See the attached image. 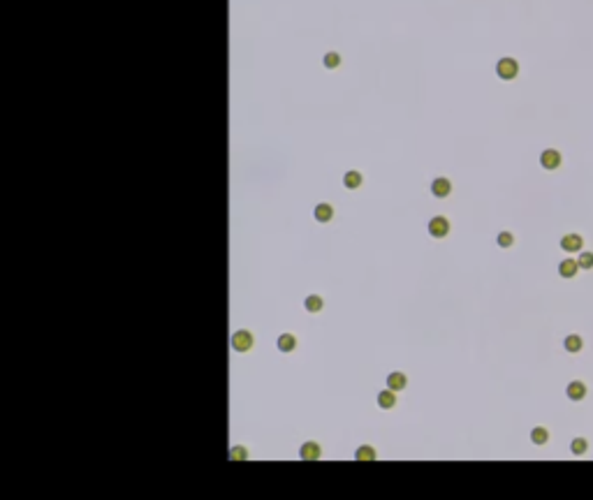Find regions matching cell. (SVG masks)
Segmentation results:
<instances>
[{"mask_svg": "<svg viewBox=\"0 0 593 500\" xmlns=\"http://www.w3.org/2000/svg\"><path fill=\"white\" fill-rule=\"evenodd\" d=\"M232 350L234 352H241V354H246V352L253 350V345H255V336H253V331H248V329H239V331L232 333Z\"/></svg>", "mask_w": 593, "mask_h": 500, "instance_id": "obj_1", "label": "cell"}, {"mask_svg": "<svg viewBox=\"0 0 593 500\" xmlns=\"http://www.w3.org/2000/svg\"><path fill=\"white\" fill-rule=\"evenodd\" d=\"M496 74H498L503 81L517 79V74H519V63L514 61V58H510V56H505V58H501V61L496 63Z\"/></svg>", "mask_w": 593, "mask_h": 500, "instance_id": "obj_2", "label": "cell"}, {"mask_svg": "<svg viewBox=\"0 0 593 500\" xmlns=\"http://www.w3.org/2000/svg\"><path fill=\"white\" fill-rule=\"evenodd\" d=\"M426 232H429V237H434V239H445L450 234V220L445 218V216H434V218H429V222H426Z\"/></svg>", "mask_w": 593, "mask_h": 500, "instance_id": "obj_3", "label": "cell"}, {"mask_svg": "<svg viewBox=\"0 0 593 500\" xmlns=\"http://www.w3.org/2000/svg\"><path fill=\"white\" fill-rule=\"evenodd\" d=\"M429 190H431V195L436 199H445V197L452 195V181L447 176H436L431 181V185H429Z\"/></svg>", "mask_w": 593, "mask_h": 500, "instance_id": "obj_4", "label": "cell"}, {"mask_svg": "<svg viewBox=\"0 0 593 500\" xmlns=\"http://www.w3.org/2000/svg\"><path fill=\"white\" fill-rule=\"evenodd\" d=\"M561 162H563V158H561V153H558L556 149H547L540 153V165L547 169V172H554V169H558L561 167Z\"/></svg>", "mask_w": 593, "mask_h": 500, "instance_id": "obj_5", "label": "cell"}, {"mask_svg": "<svg viewBox=\"0 0 593 500\" xmlns=\"http://www.w3.org/2000/svg\"><path fill=\"white\" fill-rule=\"evenodd\" d=\"M297 345H299V341H297V336L290 331L281 333L278 338H276V350L283 352V354H290V352L297 350Z\"/></svg>", "mask_w": 593, "mask_h": 500, "instance_id": "obj_6", "label": "cell"}, {"mask_svg": "<svg viewBox=\"0 0 593 500\" xmlns=\"http://www.w3.org/2000/svg\"><path fill=\"white\" fill-rule=\"evenodd\" d=\"M313 218H315V222H320V225H327V222H331V220H334V206H331L329 202L315 204V209H313Z\"/></svg>", "mask_w": 593, "mask_h": 500, "instance_id": "obj_7", "label": "cell"}, {"mask_svg": "<svg viewBox=\"0 0 593 500\" xmlns=\"http://www.w3.org/2000/svg\"><path fill=\"white\" fill-rule=\"evenodd\" d=\"M320 457H322V447L315 440H306L299 447V458H304V461H318Z\"/></svg>", "mask_w": 593, "mask_h": 500, "instance_id": "obj_8", "label": "cell"}, {"mask_svg": "<svg viewBox=\"0 0 593 500\" xmlns=\"http://www.w3.org/2000/svg\"><path fill=\"white\" fill-rule=\"evenodd\" d=\"M561 248L566 253H582L584 250V239L579 237V234H566V237L561 239Z\"/></svg>", "mask_w": 593, "mask_h": 500, "instance_id": "obj_9", "label": "cell"}, {"mask_svg": "<svg viewBox=\"0 0 593 500\" xmlns=\"http://www.w3.org/2000/svg\"><path fill=\"white\" fill-rule=\"evenodd\" d=\"M396 401H398L396 391H394V389H390V387H387V389H382L380 394L375 396V403H378V408H380V410H392V408H396Z\"/></svg>", "mask_w": 593, "mask_h": 500, "instance_id": "obj_10", "label": "cell"}, {"mask_svg": "<svg viewBox=\"0 0 593 500\" xmlns=\"http://www.w3.org/2000/svg\"><path fill=\"white\" fill-rule=\"evenodd\" d=\"M566 394H568L570 401H584L586 394H589V389H586V385L582 382V380H572V382L566 387Z\"/></svg>", "mask_w": 593, "mask_h": 500, "instance_id": "obj_11", "label": "cell"}, {"mask_svg": "<svg viewBox=\"0 0 593 500\" xmlns=\"http://www.w3.org/2000/svg\"><path fill=\"white\" fill-rule=\"evenodd\" d=\"M387 387L390 389H394V391H403L408 387V375L406 373H401V370H392L390 375H387Z\"/></svg>", "mask_w": 593, "mask_h": 500, "instance_id": "obj_12", "label": "cell"}, {"mask_svg": "<svg viewBox=\"0 0 593 500\" xmlns=\"http://www.w3.org/2000/svg\"><path fill=\"white\" fill-rule=\"evenodd\" d=\"M364 183V176L362 172H357V169H350V172H346L343 174V185H346V190H359Z\"/></svg>", "mask_w": 593, "mask_h": 500, "instance_id": "obj_13", "label": "cell"}, {"mask_svg": "<svg viewBox=\"0 0 593 500\" xmlns=\"http://www.w3.org/2000/svg\"><path fill=\"white\" fill-rule=\"evenodd\" d=\"M579 269H582V266H579V262H577V260H563V262L558 264V273H561V278H575Z\"/></svg>", "mask_w": 593, "mask_h": 500, "instance_id": "obj_14", "label": "cell"}, {"mask_svg": "<svg viewBox=\"0 0 593 500\" xmlns=\"http://www.w3.org/2000/svg\"><path fill=\"white\" fill-rule=\"evenodd\" d=\"M304 308L308 313H320L325 308V299L320 297V294H308V297L304 299Z\"/></svg>", "mask_w": 593, "mask_h": 500, "instance_id": "obj_15", "label": "cell"}, {"mask_svg": "<svg viewBox=\"0 0 593 500\" xmlns=\"http://www.w3.org/2000/svg\"><path fill=\"white\" fill-rule=\"evenodd\" d=\"M563 348H566V352H579L582 348H584V341H582V336H577V333H570V336H566V341H563Z\"/></svg>", "mask_w": 593, "mask_h": 500, "instance_id": "obj_16", "label": "cell"}, {"mask_svg": "<svg viewBox=\"0 0 593 500\" xmlns=\"http://www.w3.org/2000/svg\"><path fill=\"white\" fill-rule=\"evenodd\" d=\"M375 447H371V445H359V447L354 449V458L357 461H375Z\"/></svg>", "mask_w": 593, "mask_h": 500, "instance_id": "obj_17", "label": "cell"}, {"mask_svg": "<svg viewBox=\"0 0 593 500\" xmlns=\"http://www.w3.org/2000/svg\"><path fill=\"white\" fill-rule=\"evenodd\" d=\"M531 440H533V445H547L549 442V431L545 429V426H535V429L531 431Z\"/></svg>", "mask_w": 593, "mask_h": 500, "instance_id": "obj_18", "label": "cell"}, {"mask_svg": "<svg viewBox=\"0 0 593 500\" xmlns=\"http://www.w3.org/2000/svg\"><path fill=\"white\" fill-rule=\"evenodd\" d=\"M322 65H325L327 70H336V67H341V53L327 51L325 53V58H322Z\"/></svg>", "mask_w": 593, "mask_h": 500, "instance_id": "obj_19", "label": "cell"}, {"mask_svg": "<svg viewBox=\"0 0 593 500\" xmlns=\"http://www.w3.org/2000/svg\"><path fill=\"white\" fill-rule=\"evenodd\" d=\"M570 452L575 454V457H584L586 452H589V442H586L584 438H575L572 440V445H570Z\"/></svg>", "mask_w": 593, "mask_h": 500, "instance_id": "obj_20", "label": "cell"}, {"mask_svg": "<svg viewBox=\"0 0 593 500\" xmlns=\"http://www.w3.org/2000/svg\"><path fill=\"white\" fill-rule=\"evenodd\" d=\"M496 243H498L501 248H512V246H514L512 232H501V234L496 237Z\"/></svg>", "mask_w": 593, "mask_h": 500, "instance_id": "obj_21", "label": "cell"}, {"mask_svg": "<svg viewBox=\"0 0 593 500\" xmlns=\"http://www.w3.org/2000/svg\"><path fill=\"white\" fill-rule=\"evenodd\" d=\"M577 262H579V266H582V269H593V253H589V250H582Z\"/></svg>", "mask_w": 593, "mask_h": 500, "instance_id": "obj_22", "label": "cell"}, {"mask_svg": "<svg viewBox=\"0 0 593 500\" xmlns=\"http://www.w3.org/2000/svg\"><path fill=\"white\" fill-rule=\"evenodd\" d=\"M230 458H234V461H243V458H248V449L246 447H232L230 449Z\"/></svg>", "mask_w": 593, "mask_h": 500, "instance_id": "obj_23", "label": "cell"}]
</instances>
